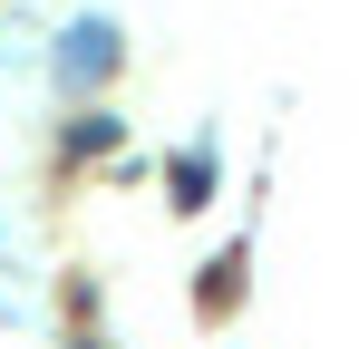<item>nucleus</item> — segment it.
Listing matches in <instances>:
<instances>
[{
  "mask_svg": "<svg viewBox=\"0 0 359 349\" xmlns=\"http://www.w3.org/2000/svg\"><path fill=\"white\" fill-rule=\"evenodd\" d=\"M117 58H126V29H117V20H68L59 49H49V68H59V88L88 97V88H107V78H117Z\"/></svg>",
  "mask_w": 359,
  "mask_h": 349,
  "instance_id": "nucleus-1",
  "label": "nucleus"
},
{
  "mask_svg": "<svg viewBox=\"0 0 359 349\" xmlns=\"http://www.w3.org/2000/svg\"><path fill=\"white\" fill-rule=\"evenodd\" d=\"M204 194H214V146L175 156V214H204Z\"/></svg>",
  "mask_w": 359,
  "mask_h": 349,
  "instance_id": "nucleus-2",
  "label": "nucleus"
},
{
  "mask_svg": "<svg viewBox=\"0 0 359 349\" xmlns=\"http://www.w3.org/2000/svg\"><path fill=\"white\" fill-rule=\"evenodd\" d=\"M107 146H117V116H78V126H68V156H78V165L107 156Z\"/></svg>",
  "mask_w": 359,
  "mask_h": 349,
  "instance_id": "nucleus-3",
  "label": "nucleus"
}]
</instances>
